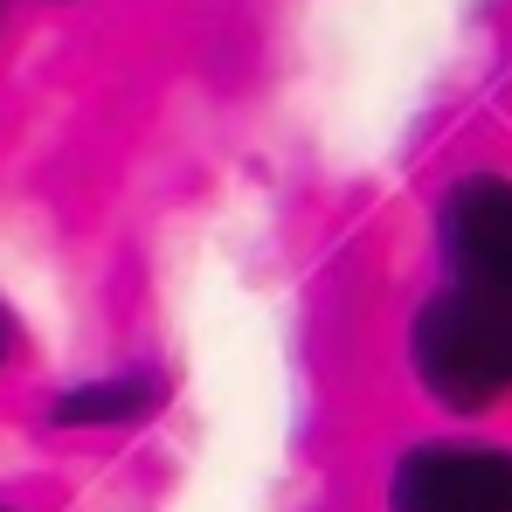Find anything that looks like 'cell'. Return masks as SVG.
Returning <instances> with one entry per match:
<instances>
[{"instance_id": "6", "label": "cell", "mask_w": 512, "mask_h": 512, "mask_svg": "<svg viewBox=\"0 0 512 512\" xmlns=\"http://www.w3.org/2000/svg\"><path fill=\"white\" fill-rule=\"evenodd\" d=\"M0 512H7V506H0Z\"/></svg>"}, {"instance_id": "3", "label": "cell", "mask_w": 512, "mask_h": 512, "mask_svg": "<svg viewBox=\"0 0 512 512\" xmlns=\"http://www.w3.org/2000/svg\"><path fill=\"white\" fill-rule=\"evenodd\" d=\"M436 263L464 284H512V180L464 173L436 194Z\"/></svg>"}, {"instance_id": "1", "label": "cell", "mask_w": 512, "mask_h": 512, "mask_svg": "<svg viewBox=\"0 0 512 512\" xmlns=\"http://www.w3.org/2000/svg\"><path fill=\"white\" fill-rule=\"evenodd\" d=\"M409 367L443 409H492L512 395V284L443 277L409 326Z\"/></svg>"}, {"instance_id": "5", "label": "cell", "mask_w": 512, "mask_h": 512, "mask_svg": "<svg viewBox=\"0 0 512 512\" xmlns=\"http://www.w3.org/2000/svg\"><path fill=\"white\" fill-rule=\"evenodd\" d=\"M14 346H21V326H14V312H7V305H0V367H7V360H14Z\"/></svg>"}, {"instance_id": "2", "label": "cell", "mask_w": 512, "mask_h": 512, "mask_svg": "<svg viewBox=\"0 0 512 512\" xmlns=\"http://www.w3.org/2000/svg\"><path fill=\"white\" fill-rule=\"evenodd\" d=\"M388 512H512V450L436 436L395 457Z\"/></svg>"}, {"instance_id": "4", "label": "cell", "mask_w": 512, "mask_h": 512, "mask_svg": "<svg viewBox=\"0 0 512 512\" xmlns=\"http://www.w3.org/2000/svg\"><path fill=\"white\" fill-rule=\"evenodd\" d=\"M160 402H167V381L153 367H125V374H97L84 388L56 395L49 423L56 429H125V423H146Z\"/></svg>"}]
</instances>
